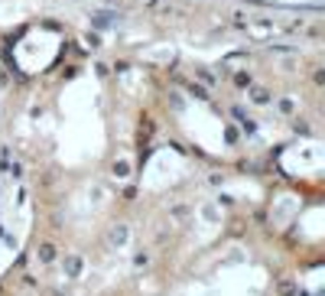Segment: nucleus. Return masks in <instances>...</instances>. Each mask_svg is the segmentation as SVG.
<instances>
[{"instance_id":"2","label":"nucleus","mask_w":325,"mask_h":296,"mask_svg":"<svg viewBox=\"0 0 325 296\" xmlns=\"http://www.w3.org/2000/svg\"><path fill=\"white\" fill-rule=\"evenodd\" d=\"M65 267H68V274L75 277L78 270H81V257H78V254H68V257H65Z\"/></svg>"},{"instance_id":"4","label":"nucleus","mask_w":325,"mask_h":296,"mask_svg":"<svg viewBox=\"0 0 325 296\" xmlns=\"http://www.w3.org/2000/svg\"><path fill=\"white\" fill-rule=\"evenodd\" d=\"M254 101H257V104H267V101H270V95H267L263 88H254Z\"/></svg>"},{"instance_id":"3","label":"nucleus","mask_w":325,"mask_h":296,"mask_svg":"<svg viewBox=\"0 0 325 296\" xmlns=\"http://www.w3.org/2000/svg\"><path fill=\"white\" fill-rule=\"evenodd\" d=\"M127 173H130V163H127V160H120V163H114V176H120V179H124Z\"/></svg>"},{"instance_id":"1","label":"nucleus","mask_w":325,"mask_h":296,"mask_svg":"<svg viewBox=\"0 0 325 296\" xmlns=\"http://www.w3.org/2000/svg\"><path fill=\"white\" fill-rule=\"evenodd\" d=\"M36 254H39V263H52L55 261V244H49V241L39 244V251Z\"/></svg>"}]
</instances>
